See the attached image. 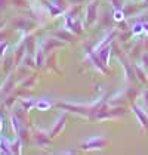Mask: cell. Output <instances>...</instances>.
<instances>
[{"instance_id": "6da1fadb", "label": "cell", "mask_w": 148, "mask_h": 155, "mask_svg": "<svg viewBox=\"0 0 148 155\" xmlns=\"http://www.w3.org/2000/svg\"><path fill=\"white\" fill-rule=\"evenodd\" d=\"M107 143V140L101 136H95V137H90L82 143V148L83 149H93V148H102L104 145Z\"/></svg>"}, {"instance_id": "7a4b0ae2", "label": "cell", "mask_w": 148, "mask_h": 155, "mask_svg": "<svg viewBox=\"0 0 148 155\" xmlns=\"http://www.w3.org/2000/svg\"><path fill=\"white\" fill-rule=\"evenodd\" d=\"M132 109H133V112L136 114V117L139 120V123L144 126V127H148V117L145 115V112L141 109V108H138L136 105H132Z\"/></svg>"}, {"instance_id": "3957f363", "label": "cell", "mask_w": 148, "mask_h": 155, "mask_svg": "<svg viewBox=\"0 0 148 155\" xmlns=\"http://www.w3.org/2000/svg\"><path fill=\"white\" fill-rule=\"evenodd\" d=\"M87 22H93V19L96 18V3H90L86 9Z\"/></svg>"}, {"instance_id": "277c9868", "label": "cell", "mask_w": 148, "mask_h": 155, "mask_svg": "<svg viewBox=\"0 0 148 155\" xmlns=\"http://www.w3.org/2000/svg\"><path fill=\"white\" fill-rule=\"evenodd\" d=\"M64 121H65V117H64V115H61L59 118L56 120L55 126L52 127V131H50V134H52V136H56V134L62 130V127H64Z\"/></svg>"}, {"instance_id": "5b68a950", "label": "cell", "mask_w": 148, "mask_h": 155, "mask_svg": "<svg viewBox=\"0 0 148 155\" xmlns=\"http://www.w3.org/2000/svg\"><path fill=\"white\" fill-rule=\"evenodd\" d=\"M11 123H12V127H13V130H15V133L19 134V133H21V126H19L18 118H16V117H12V118H11Z\"/></svg>"}, {"instance_id": "8992f818", "label": "cell", "mask_w": 148, "mask_h": 155, "mask_svg": "<svg viewBox=\"0 0 148 155\" xmlns=\"http://www.w3.org/2000/svg\"><path fill=\"white\" fill-rule=\"evenodd\" d=\"M36 107L39 108V109H43V111H45V109L50 108V102H48L46 99H42V101H39L36 104Z\"/></svg>"}, {"instance_id": "52a82bcc", "label": "cell", "mask_w": 148, "mask_h": 155, "mask_svg": "<svg viewBox=\"0 0 148 155\" xmlns=\"http://www.w3.org/2000/svg\"><path fill=\"white\" fill-rule=\"evenodd\" d=\"M0 149H2L5 154H12L11 146H9V143L6 142V140H2V142H0Z\"/></svg>"}, {"instance_id": "ba28073f", "label": "cell", "mask_w": 148, "mask_h": 155, "mask_svg": "<svg viewBox=\"0 0 148 155\" xmlns=\"http://www.w3.org/2000/svg\"><path fill=\"white\" fill-rule=\"evenodd\" d=\"M36 139H37V143H39V145H46V143L49 142V139H48V137H45V136H43V133H40V131L36 134Z\"/></svg>"}, {"instance_id": "9c48e42d", "label": "cell", "mask_w": 148, "mask_h": 155, "mask_svg": "<svg viewBox=\"0 0 148 155\" xmlns=\"http://www.w3.org/2000/svg\"><path fill=\"white\" fill-rule=\"evenodd\" d=\"M114 18H116L117 21H122V19H123V13L120 12L119 9H116V12H114Z\"/></svg>"}, {"instance_id": "30bf717a", "label": "cell", "mask_w": 148, "mask_h": 155, "mask_svg": "<svg viewBox=\"0 0 148 155\" xmlns=\"http://www.w3.org/2000/svg\"><path fill=\"white\" fill-rule=\"evenodd\" d=\"M49 9H50V11H52V15H58V13L61 12L59 9H56V8L53 6V3H49Z\"/></svg>"}, {"instance_id": "8fae6325", "label": "cell", "mask_w": 148, "mask_h": 155, "mask_svg": "<svg viewBox=\"0 0 148 155\" xmlns=\"http://www.w3.org/2000/svg\"><path fill=\"white\" fill-rule=\"evenodd\" d=\"M33 105H34V102H33V101H24V108H27V109H30Z\"/></svg>"}, {"instance_id": "7c38bea8", "label": "cell", "mask_w": 148, "mask_h": 155, "mask_svg": "<svg viewBox=\"0 0 148 155\" xmlns=\"http://www.w3.org/2000/svg\"><path fill=\"white\" fill-rule=\"evenodd\" d=\"M111 2H113V5H114V8H116V9H120V5H122V3H120V0H111Z\"/></svg>"}, {"instance_id": "4fadbf2b", "label": "cell", "mask_w": 148, "mask_h": 155, "mask_svg": "<svg viewBox=\"0 0 148 155\" xmlns=\"http://www.w3.org/2000/svg\"><path fill=\"white\" fill-rule=\"evenodd\" d=\"M42 62H43V55H42V53H39V55H37V64L40 65Z\"/></svg>"}, {"instance_id": "5bb4252c", "label": "cell", "mask_w": 148, "mask_h": 155, "mask_svg": "<svg viewBox=\"0 0 148 155\" xmlns=\"http://www.w3.org/2000/svg\"><path fill=\"white\" fill-rule=\"evenodd\" d=\"M141 28H142V25L141 24H138V25H135V30H133V33H139V31H141Z\"/></svg>"}, {"instance_id": "9a60e30c", "label": "cell", "mask_w": 148, "mask_h": 155, "mask_svg": "<svg viewBox=\"0 0 148 155\" xmlns=\"http://www.w3.org/2000/svg\"><path fill=\"white\" fill-rule=\"evenodd\" d=\"M6 49V43H3V45H0V55H3V50Z\"/></svg>"}, {"instance_id": "2e32d148", "label": "cell", "mask_w": 148, "mask_h": 155, "mask_svg": "<svg viewBox=\"0 0 148 155\" xmlns=\"http://www.w3.org/2000/svg\"><path fill=\"white\" fill-rule=\"evenodd\" d=\"M144 97H145V102H147V105H148V90H145V93H144Z\"/></svg>"}, {"instance_id": "e0dca14e", "label": "cell", "mask_w": 148, "mask_h": 155, "mask_svg": "<svg viewBox=\"0 0 148 155\" xmlns=\"http://www.w3.org/2000/svg\"><path fill=\"white\" fill-rule=\"evenodd\" d=\"M144 62H148V53H145V55H144ZM148 65V64H147Z\"/></svg>"}, {"instance_id": "ac0fdd59", "label": "cell", "mask_w": 148, "mask_h": 155, "mask_svg": "<svg viewBox=\"0 0 148 155\" xmlns=\"http://www.w3.org/2000/svg\"><path fill=\"white\" fill-rule=\"evenodd\" d=\"M0 129H2V118H0Z\"/></svg>"}]
</instances>
